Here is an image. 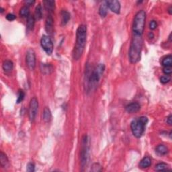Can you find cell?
<instances>
[{
  "label": "cell",
  "instance_id": "obj_1",
  "mask_svg": "<svg viewBox=\"0 0 172 172\" xmlns=\"http://www.w3.org/2000/svg\"><path fill=\"white\" fill-rule=\"evenodd\" d=\"M87 40V26L84 24H81L77 30L76 43L73 51V57L78 61L81 58L86 45Z\"/></svg>",
  "mask_w": 172,
  "mask_h": 172
},
{
  "label": "cell",
  "instance_id": "obj_2",
  "mask_svg": "<svg viewBox=\"0 0 172 172\" xmlns=\"http://www.w3.org/2000/svg\"><path fill=\"white\" fill-rule=\"evenodd\" d=\"M143 44V39L142 36L133 34L128 52L129 61L131 63L135 64L140 61Z\"/></svg>",
  "mask_w": 172,
  "mask_h": 172
},
{
  "label": "cell",
  "instance_id": "obj_3",
  "mask_svg": "<svg viewBox=\"0 0 172 172\" xmlns=\"http://www.w3.org/2000/svg\"><path fill=\"white\" fill-rule=\"evenodd\" d=\"M105 65L104 64H99L96 69H94L91 71L88 70V68H87L86 81H87V88H88V90L92 89V88H96L97 86L100 78L103 75Z\"/></svg>",
  "mask_w": 172,
  "mask_h": 172
},
{
  "label": "cell",
  "instance_id": "obj_4",
  "mask_svg": "<svg viewBox=\"0 0 172 172\" xmlns=\"http://www.w3.org/2000/svg\"><path fill=\"white\" fill-rule=\"evenodd\" d=\"M148 123V119L146 116H141L133 120L130 124L133 135L136 138H140L145 132V127Z\"/></svg>",
  "mask_w": 172,
  "mask_h": 172
},
{
  "label": "cell",
  "instance_id": "obj_5",
  "mask_svg": "<svg viewBox=\"0 0 172 172\" xmlns=\"http://www.w3.org/2000/svg\"><path fill=\"white\" fill-rule=\"evenodd\" d=\"M146 13L143 10L138 12L135 15L132 24L133 34L141 35L143 34L145 26Z\"/></svg>",
  "mask_w": 172,
  "mask_h": 172
},
{
  "label": "cell",
  "instance_id": "obj_6",
  "mask_svg": "<svg viewBox=\"0 0 172 172\" xmlns=\"http://www.w3.org/2000/svg\"><path fill=\"white\" fill-rule=\"evenodd\" d=\"M89 147L88 143V136L85 135L82 138V148L81 151V166L82 171L84 170V168L88 165L89 160Z\"/></svg>",
  "mask_w": 172,
  "mask_h": 172
},
{
  "label": "cell",
  "instance_id": "obj_7",
  "mask_svg": "<svg viewBox=\"0 0 172 172\" xmlns=\"http://www.w3.org/2000/svg\"><path fill=\"white\" fill-rule=\"evenodd\" d=\"M41 47L48 55H51L53 51V44L51 38L47 35L42 36L40 40Z\"/></svg>",
  "mask_w": 172,
  "mask_h": 172
},
{
  "label": "cell",
  "instance_id": "obj_8",
  "mask_svg": "<svg viewBox=\"0 0 172 172\" xmlns=\"http://www.w3.org/2000/svg\"><path fill=\"white\" fill-rule=\"evenodd\" d=\"M38 110V102L36 97H32L30 102L29 110H28V116L31 122L35 120Z\"/></svg>",
  "mask_w": 172,
  "mask_h": 172
},
{
  "label": "cell",
  "instance_id": "obj_9",
  "mask_svg": "<svg viewBox=\"0 0 172 172\" xmlns=\"http://www.w3.org/2000/svg\"><path fill=\"white\" fill-rule=\"evenodd\" d=\"M26 63L30 70H34L36 67V55L34 50H28L26 56Z\"/></svg>",
  "mask_w": 172,
  "mask_h": 172
},
{
  "label": "cell",
  "instance_id": "obj_10",
  "mask_svg": "<svg viewBox=\"0 0 172 172\" xmlns=\"http://www.w3.org/2000/svg\"><path fill=\"white\" fill-rule=\"evenodd\" d=\"M106 2L108 7H109L110 10L112 12L116 14H120L121 6H120V3L119 1H116V0H108V1H106Z\"/></svg>",
  "mask_w": 172,
  "mask_h": 172
},
{
  "label": "cell",
  "instance_id": "obj_11",
  "mask_svg": "<svg viewBox=\"0 0 172 172\" xmlns=\"http://www.w3.org/2000/svg\"><path fill=\"white\" fill-rule=\"evenodd\" d=\"M45 30L48 34H52L54 30V20L53 17L49 15L47 18L45 22Z\"/></svg>",
  "mask_w": 172,
  "mask_h": 172
},
{
  "label": "cell",
  "instance_id": "obj_12",
  "mask_svg": "<svg viewBox=\"0 0 172 172\" xmlns=\"http://www.w3.org/2000/svg\"><path fill=\"white\" fill-rule=\"evenodd\" d=\"M140 109L141 106L138 102H132V103L128 104L127 106H126V110H127V112L130 113V114L137 112L138 111H139Z\"/></svg>",
  "mask_w": 172,
  "mask_h": 172
},
{
  "label": "cell",
  "instance_id": "obj_13",
  "mask_svg": "<svg viewBox=\"0 0 172 172\" xmlns=\"http://www.w3.org/2000/svg\"><path fill=\"white\" fill-rule=\"evenodd\" d=\"M2 67H3L5 72L10 73L14 69V63L12 61L6 60L4 61L3 64H2Z\"/></svg>",
  "mask_w": 172,
  "mask_h": 172
},
{
  "label": "cell",
  "instance_id": "obj_14",
  "mask_svg": "<svg viewBox=\"0 0 172 172\" xmlns=\"http://www.w3.org/2000/svg\"><path fill=\"white\" fill-rule=\"evenodd\" d=\"M40 71L42 73L45 74V75H48V74H50L53 72V67L51 64H41Z\"/></svg>",
  "mask_w": 172,
  "mask_h": 172
},
{
  "label": "cell",
  "instance_id": "obj_15",
  "mask_svg": "<svg viewBox=\"0 0 172 172\" xmlns=\"http://www.w3.org/2000/svg\"><path fill=\"white\" fill-rule=\"evenodd\" d=\"M61 24L62 26H65L67 24L71 18L70 14L67 10H62L61 13Z\"/></svg>",
  "mask_w": 172,
  "mask_h": 172
},
{
  "label": "cell",
  "instance_id": "obj_16",
  "mask_svg": "<svg viewBox=\"0 0 172 172\" xmlns=\"http://www.w3.org/2000/svg\"><path fill=\"white\" fill-rule=\"evenodd\" d=\"M45 9L48 12H53L55 9V1L52 0H46L43 1Z\"/></svg>",
  "mask_w": 172,
  "mask_h": 172
},
{
  "label": "cell",
  "instance_id": "obj_17",
  "mask_svg": "<svg viewBox=\"0 0 172 172\" xmlns=\"http://www.w3.org/2000/svg\"><path fill=\"white\" fill-rule=\"evenodd\" d=\"M52 119V114L48 107H45L42 113V120L45 122H49Z\"/></svg>",
  "mask_w": 172,
  "mask_h": 172
},
{
  "label": "cell",
  "instance_id": "obj_18",
  "mask_svg": "<svg viewBox=\"0 0 172 172\" xmlns=\"http://www.w3.org/2000/svg\"><path fill=\"white\" fill-rule=\"evenodd\" d=\"M156 153L160 155H165L169 152L168 148L164 145H159L155 148Z\"/></svg>",
  "mask_w": 172,
  "mask_h": 172
},
{
  "label": "cell",
  "instance_id": "obj_19",
  "mask_svg": "<svg viewBox=\"0 0 172 172\" xmlns=\"http://www.w3.org/2000/svg\"><path fill=\"white\" fill-rule=\"evenodd\" d=\"M151 165V160L149 157H145L139 163V168L141 169L147 168Z\"/></svg>",
  "mask_w": 172,
  "mask_h": 172
},
{
  "label": "cell",
  "instance_id": "obj_20",
  "mask_svg": "<svg viewBox=\"0 0 172 172\" xmlns=\"http://www.w3.org/2000/svg\"><path fill=\"white\" fill-rule=\"evenodd\" d=\"M108 8V7L106 1H104L103 3L100 5L99 8V14L102 18H105L107 16Z\"/></svg>",
  "mask_w": 172,
  "mask_h": 172
},
{
  "label": "cell",
  "instance_id": "obj_21",
  "mask_svg": "<svg viewBox=\"0 0 172 172\" xmlns=\"http://www.w3.org/2000/svg\"><path fill=\"white\" fill-rule=\"evenodd\" d=\"M36 20L34 18V16H31L30 15L28 17L27 19V23H26V27L28 30H32L34 26Z\"/></svg>",
  "mask_w": 172,
  "mask_h": 172
},
{
  "label": "cell",
  "instance_id": "obj_22",
  "mask_svg": "<svg viewBox=\"0 0 172 172\" xmlns=\"http://www.w3.org/2000/svg\"><path fill=\"white\" fill-rule=\"evenodd\" d=\"M42 7H41L40 4H38L35 8L34 17L36 20H40L41 18H42Z\"/></svg>",
  "mask_w": 172,
  "mask_h": 172
},
{
  "label": "cell",
  "instance_id": "obj_23",
  "mask_svg": "<svg viewBox=\"0 0 172 172\" xmlns=\"http://www.w3.org/2000/svg\"><path fill=\"white\" fill-rule=\"evenodd\" d=\"M0 164H1L2 168H5L8 164V159H7L6 154L2 151L0 153Z\"/></svg>",
  "mask_w": 172,
  "mask_h": 172
},
{
  "label": "cell",
  "instance_id": "obj_24",
  "mask_svg": "<svg viewBox=\"0 0 172 172\" xmlns=\"http://www.w3.org/2000/svg\"><path fill=\"white\" fill-rule=\"evenodd\" d=\"M162 65L164 67H170L172 65V56L171 55L164 57L162 60Z\"/></svg>",
  "mask_w": 172,
  "mask_h": 172
},
{
  "label": "cell",
  "instance_id": "obj_25",
  "mask_svg": "<svg viewBox=\"0 0 172 172\" xmlns=\"http://www.w3.org/2000/svg\"><path fill=\"white\" fill-rule=\"evenodd\" d=\"M155 169L158 171H163L168 170L169 167L165 163H160L155 165Z\"/></svg>",
  "mask_w": 172,
  "mask_h": 172
},
{
  "label": "cell",
  "instance_id": "obj_26",
  "mask_svg": "<svg viewBox=\"0 0 172 172\" xmlns=\"http://www.w3.org/2000/svg\"><path fill=\"white\" fill-rule=\"evenodd\" d=\"M20 15L22 17H28L30 16V9L28 6L22 7L20 10Z\"/></svg>",
  "mask_w": 172,
  "mask_h": 172
},
{
  "label": "cell",
  "instance_id": "obj_27",
  "mask_svg": "<svg viewBox=\"0 0 172 172\" xmlns=\"http://www.w3.org/2000/svg\"><path fill=\"white\" fill-rule=\"evenodd\" d=\"M24 97H25L24 91H23L22 89H20L18 91V98L16 100L17 103L19 104L20 102H22L23 100H24Z\"/></svg>",
  "mask_w": 172,
  "mask_h": 172
},
{
  "label": "cell",
  "instance_id": "obj_28",
  "mask_svg": "<svg viewBox=\"0 0 172 172\" xmlns=\"http://www.w3.org/2000/svg\"><path fill=\"white\" fill-rule=\"evenodd\" d=\"M102 170V166L100 165L99 163H94L93 165L91 166V171H94V172H99V171H101Z\"/></svg>",
  "mask_w": 172,
  "mask_h": 172
},
{
  "label": "cell",
  "instance_id": "obj_29",
  "mask_svg": "<svg viewBox=\"0 0 172 172\" xmlns=\"http://www.w3.org/2000/svg\"><path fill=\"white\" fill-rule=\"evenodd\" d=\"M170 80H171V77L169 75H163V76H161L160 78L161 83H162L163 84L168 83Z\"/></svg>",
  "mask_w": 172,
  "mask_h": 172
},
{
  "label": "cell",
  "instance_id": "obj_30",
  "mask_svg": "<svg viewBox=\"0 0 172 172\" xmlns=\"http://www.w3.org/2000/svg\"><path fill=\"white\" fill-rule=\"evenodd\" d=\"M163 73L167 75H171V73H172V67L171 66L170 67H164L163 68Z\"/></svg>",
  "mask_w": 172,
  "mask_h": 172
},
{
  "label": "cell",
  "instance_id": "obj_31",
  "mask_svg": "<svg viewBox=\"0 0 172 172\" xmlns=\"http://www.w3.org/2000/svg\"><path fill=\"white\" fill-rule=\"evenodd\" d=\"M35 170V165L34 163H29L26 167V171L28 172H33Z\"/></svg>",
  "mask_w": 172,
  "mask_h": 172
},
{
  "label": "cell",
  "instance_id": "obj_32",
  "mask_svg": "<svg viewBox=\"0 0 172 172\" xmlns=\"http://www.w3.org/2000/svg\"><path fill=\"white\" fill-rule=\"evenodd\" d=\"M157 26V24L156 21H155V20H152V21H151V22L149 23V28L151 30L156 29Z\"/></svg>",
  "mask_w": 172,
  "mask_h": 172
},
{
  "label": "cell",
  "instance_id": "obj_33",
  "mask_svg": "<svg viewBox=\"0 0 172 172\" xmlns=\"http://www.w3.org/2000/svg\"><path fill=\"white\" fill-rule=\"evenodd\" d=\"M16 18V16L13 14H7L6 16V19L8 20V21H13V20H14Z\"/></svg>",
  "mask_w": 172,
  "mask_h": 172
},
{
  "label": "cell",
  "instance_id": "obj_34",
  "mask_svg": "<svg viewBox=\"0 0 172 172\" xmlns=\"http://www.w3.org/2000/svg\"><path fill=\"white\" fill-rule=\"evenodd\" d=\"M165 122L168 124H169V126L171 125V124H172V116H171V114L169 115V116L166 118Z\"/></svg>",
  "mask_w": 172,
  "mask_h": 172
},
{
  "label": "cell",
  "instance_id": "obj_35",
  "mask_svg": "<svg viewBox=\"0 0 172 172\" xmlns=\"http://www.w3.org/2000/svg\"><path fill=\"white\" fill-rule=\"evenodd\" d=\"M24 3L26 4V6H32V5L34 4L35 3V1H32V0H27V1H25Z\"/></svg>",
  "mask_w": 172,
  "mask_h": 172
},
{
  "label": "cell",
  "instance_id": "obj_36",
  "mask_svg": "<svg viewBox=\"0 0 172 172\" xmlns=\"http://www.w3.org/2000/svg\"><path fill=\"white\" fill-rule=\"evenodd\" d=\"M148 37L149 38H154V34L153 32H149L148 34Z\"/></svg>",
  "mask_w": 172,
  "mask_h": 172
},
{
  "label": "cell",
  "instance_id": "obj_37",
  "mask_svg": "<svg viewBox=\"0 0 172 172\" xmlns=\"http://www.w3.org/2000/svg\"><path fill=\"white\" fill-rule=\"evenodd\" d=\"M171 10H172V7L170 6V7L169 8V14H171Z\"/></svg>",
  "mask_w": 172,
  "mask_h": 172
},
{
  "label": "cell",
  "instance_id": "obj_38",
  "mask_svg": "<svg viewBox=\"0 0 172 172\" xmlns=\"http://www.w3.org/2000/svg\"><path fill=\"white\" fill-rule=\"evenodd\" d=\"M169 42H171V33L170 34H169Z\"/></svg>",
  "mask_w": 172,
  "mask_h": 172
},
{
  "label": "cell",
  "instance_id": "obj_39",
  "mask_svg": "<svg viewBox=\"0 0 172 172\" xmlns=\"http://www.w3.org/2000/svg\"><path fill=\"white\" fill-rule=\"evenodd\" d=\"M4 10L3 8H2V7H0V12L3 13V12H4Z\"/></svg>",
  "mask_w": 172,
  "mask_h": 172
}]
</instances>
